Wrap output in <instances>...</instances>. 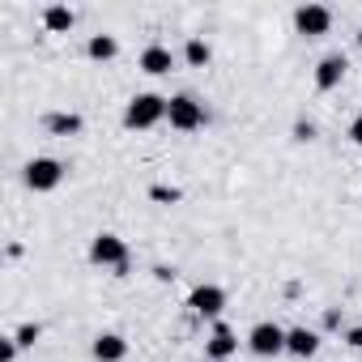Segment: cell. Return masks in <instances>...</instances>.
Masks as SVG:
<instances>
[{
	"label": "cell",
	"instance_id": "cell-1",
	"mask_svg": "<svg viewBox=\"0 0 362 362\" xmlns=\"http://www.w3.org/2000/svg\"><path fill=\"white\" fill-rule=\"evenodd\" d=\"M166 103H170V98H162V94H136V98H128V107H124V124L136 128V132H145V128H153L158 119H166Z\"/></svg>",
	"mask_w": 362,
	"mask_h": 362
},
{
	"label": "cell",
	"instance_id": "cell-2",
	"mask_svg": "<svg viewBox=\"0 0 362 362\" xmlns=\"http://www.w3.org/2000/svg\"><path fill=\"white\" fill-rule=\"evenodd\" d=\"M90 260L103 264V269H115V273H128V243L111 230H98L90 239Z\"/></svg>",
	"mask_w": 362,
	"mask_h": 362
},
{
	"label": "cell",
	"instance_id": "cell-3",
	"mask_svg": "<svg viewBox=\"0 0 362 362\" xmlns=\"http://www.w3.org/2000/svg\"><path fill=\"white\" fill-rule=\"evenodd\" d=\"M22 179H26L30 192H56L64 184V162L60 158H30L26 170H22Z\"/></svg>",
	"mask_w": 362,
	"mask_h": 362
},
{
	"label": "cell",
	"instance_id": "cell-4",
	"mask_svg": "<svg viewBox=\"0 0 362 362\" xmlns=\"http://www.w3.org/2000/svg\"><path fill=\"white\" fill-rule=\"evenodd\" d=\"M166 119L175 132H197V128H205V103H197L192 94H175L166 103Z\"/></svg>",
	"mask_w": 362,
	"mask_h": 362
},
{
	"label": "cell",
	"instance_id": "cell-5",
	"mask_svg": "<svg viewBox=\"0 0 362 362\" xmlns=\"http://www.w3.org/2000/svg\"><path fill=\"white\" fill-rule=\"evenodd\" d=\"M247 349H252L256 358H277V354H286V328L273 324V320H260V324L247 332Z\"/></svg>",
	"mask_w": 362,
	"mask_h": 362
},
{
	"label": "cell",
	"instance_id": "cell-6",
	"mask_svg": "<svg viewBox=\"0 0 362 362\" xmlns=\"http://www.w3.org/2000/svg\"><path fill=\"white\" fill-rule=\"evenodd\" d=\"M328 26H332V13H328L324 5H298V9H294V30H298V35L320 39V35H328Z\"/></svg>",
	"mask_w": 362,
	"mask_h": 362
},
{
	"label": "cell",
	"instance_id": "cell-7",
	"mask_svg": "<svg viewBox=\"0 0 362 362\" xmlns=\"http://www.w3.org/2000/svg\"><path fill=\"white\" fill-rule=\"evenodd\" d=\"M188 307H192V315H222L226 290H222V286H197V290L188 294Z\"/></svg>",
	"mask_w": 362,
	"mask_h": 362
},
{
	"label": "cell",
	"instance_id": "cell-8",
	"mask_svg": "<svg viewBox=\"0 0 362 362\" xmlns=\"http://www.w3.org/2000/svg\"><path fill=\"white\" fill-rule=\"evenodd\" d=\"M345 69H349V60H345L341 52L324 56V60L315 64V90H337V86L345 81Z\"/></svg>",
	"mask_w": 362,
	"mask_h": 362
},
{
	"label": "cell",
	"instance_id": "cell-9",
	"mask_svg": "<svg viewBox=\"0 0 362 362\" xmlns=\"http://www.w3.org/2000/svg\"><path fill=\"white\" fill-rule=\"evenodd\" d=\"M90 354H94V362H124L128 358V341L119 332H98L94 345H90Z\"/></svg>",
	"mask_w": 362,
	"mask_h": 362
},
{
	"label": "cell",
	"instance_id": "cell-10",
	"mask_svg": "<svg viewBox=\"0 0 362 362\" xmlns=\"http://www.w3.org/2000/svg\"><path fill=\"white\" fill-rule=\"evenodd\" d=\"M235 354H239V337H235L226 324H218V328H214V337L205 341V358L226 362V358H235Z\"/></svg>",
	"mask_w": 362,
	"mask_h": 362
},
{
	"label": "cell",
	"instance_id": "cell-11",
	"mask_svg": "<svg viewBox=\"0 0 362 362\" xmlns=\"http://www.w3.org/2000/svg\"><path fill=\"white\" fill-rule=\"evenodd\" d=\"M286 354H294V358H315V354H320V332H315V328H286Z\"/></svg>",
	"mask_w": 362,
	"mask_h": 362
},
{
	"label": "cell",
	"instance_id": "cell-12",
	"mask_svg": "<svg viewBox=\"0 0 362 362\" xmlns=\"http://www.w3.org/2000/svg\"><path fill=\"white\" fill-rule=\"evenodd\" d=\"M170 69H175V56H170V47L153 43V47H145V52H141V73H149V77H162V73H170Z\"/></svg>",
	"mask_w": 362,
	"mask_h": 362
},
{
	"label": "cell",
	"instance_id": "cell-13",
	"mask_svg": "<svg viewBox=\"0 0 362 362\" xmlns=\"http://www.w3.org/2000/svg\"><path fill=\"white\" fill-rule=\"evenodd\" d=\"M73 22H77V13H73L69 5H52V9H43V26H47L52 35H69Z\"/></svg>",
	"mask_w": 362,
	"mask_h": 362
},
{
	"label": "cell",
	"instance_id": "cell-14",
	"mask_svg": "<svg viewBox=\"0 0 362 362\" xmlns=\"http://www.w3.org/2000/svg\"><path fill=\"white\" fill-rule=\"evenodd\" d=\"M47 132L52 136H77L81 132V115L77 111H52L47 115Z\"/></svg>",
	"mask_w": 362,
	"mask_h": 362
},
{
	"label": "cell",
	"instance_id": "cell-15",
	"mask_svg": "<svg viewBox=\"0 0 362 362\" xmlns=\"http://www.w3.org/2000/svg\"><path fill=\"white\" fill-rule=\"evenodd\" d=\"M115 52H119V43H115L111 35H94V39L86 43V56H90V60H115Z\"/></svg>",
	"mask_w": 362,
	"mask_h": 362
},
{
	"label": "cell",
	"instance_id": "cell-16",
	"mask_svg": "<svg viewBox=\"0 0 362 362\" xmlns=\"http://www.w3.org/2000/svg\"><path fill=\"white\" fill-rule=\"evenodd\" d=\"M184 60H188L192 69H205V64L214 60V47H209L205 39H188V47H184Z\"/></svg>",
	"mask_w": 362,
	"mask_h": 362
},
{
	"label": "cell",
	"instance_id": "cell-17",
	"mask_svg": "<svg viewBox=\"0 0 362 362\" xmlns=\"http://www.w3.org/2000/svg\"><path fill=\"white\" fill-rule=\"evenodd\" d=\"M13 341H18V345H22V349H30V345H35V341H39V324H22V328H18V332H13Z\"/></svg>",
	"mask_w": 362,
	"mask_h": 362
},
{
	"label": "cell",
	"instance_id": "cell-18",
	"mask_svg": "<svg viewBox=\"0 0 362 362\" xmlns=\"http://www.w3.org/2000/svg\"><path fill=\"white\" fill-rule=\"evenodd\" d=\"M18 349H22V345H18L13 337H5V341H0V362H13V358H18Z\"/></svg>",
	"mask_w": 362,
	"mask_h": 362
},
{
	"label": "cell",
	"instance_id": "cell-19",
	"mask_svg": "<svg viewBox=\"0 0 362 362\" xmlns=\"http://www.w3.org/2000/svg\"><path fill=\"white\" fill-rule=\"evenodd\" d=\"M349 141H354V145H362V111H358V115H354V124H349Z\"/></svg>",
	"mask_w": 362,
	"mask_h": 362
},
{
	"label": "cell",
	"instance_id": "cell-20",
	"mask_svg": "<svg viewBox=\"0 0 362 362\" xmlns=\"http://www.w3.org/2000/svg\"><path fill=\"white\" fill-rule=\"evenodd\" d=\"M345 345H354V349H362V324H358V328H349V332H345Z\"/></svg>",
	"mask_w": 362,
	"mask_h": 362
},
{
	"label": "cell",
	"instance_id": "cell-21",
	"mask_svg": "<svg viewBox=\"0 0 362 362\" xmlns=\"http://www.w3.org/2000/svg\"><path fill=\"white\" fill-rule=\"evenodd\" d=\"M294 136H298V141H311V136H315V128H311V124H298V128H294Z\"/></svg>",
	"mask_w": 362,
	"mask_h": 362
},
{
	"label": "cell",
	"instance_id": "cell-22",
	"mask_svg": "<svg viewBox=\"0 0 362 362\" xmlns=\"http://www.w3.org/2000/svg\"><path fill=\"white\" fill-rule=\"evenodd\" d=\"M358 47H362V30H358Z\"/></svg>",
	"mask_w": 362,
	"mask_h": 362
}]
</instances>
